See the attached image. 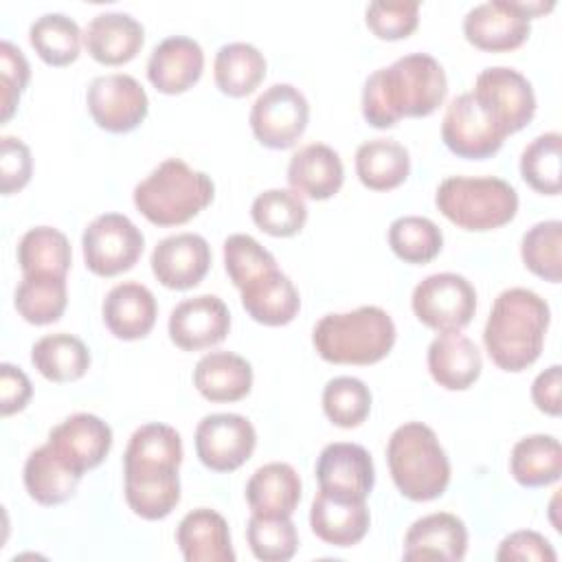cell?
<instances>
[{
  "mask_svg": "<svg viewBox=\"0 0 562 562\" xmlns=\"http://www.w3.org/2000/svg\"><path fill=\"white\" fill-rule=\"evenodd\" d=\"M182 439L167 424H143L127 441L123 454L125 501L145 520L167 518L180 503Z\"/></svg>",
  "mask_w": 562,
  "mask_h": 562,
  "instance_id": "obj_1",
  "label": "cell"
},
{
  "mask_svg": "<svg viewBox=\"0 0 562 562\" xmlns=\"http://www.w3.org/2000/svg\"><path fill=\"white\" fill-rule=\"evenodd\" d=\"M448 79L441 64L428 53H408L386 68L371 72L362 88V116L386 130L402 119L428 116L446 99Z\"/></svg>",
  "mask_w": 562,
  "mask_h": 562,
  "instance_id": "obj_2",
  "label": "cell"
},
{
  "mask_svg": "<svg viewBox=\"0 0 562 562\" xmlns=\"http://www.w3.org/2000/svg\"><path fill=\"white\" fill-rule=\"evenodd\" d=\"M549 318L547 301L533 290H503L494 299L483 329L485 351L492 362L512 373L531 367L542 353Z\"/></svg>",
  "mask_w": 562,
  "mask_h": 562,
  "instance_id": "obj_3",
  "label": "cell"
},
{
  "mask_svg": "<svg viewBox=\"0 0 562 562\" xmlns=\"http://www.w3.org/2000/svg\"><path fill=\"white\" fill-rule=\"evenodd\" d=\"M316 353L331 364H373L395 345V323L378 305L325 314L312 331Z\"/></svg>",
  "mask_w": 562,
  "mask_h": 562,
  "instance_id": "obj_4",
  "label": "cell"
},
{
  "mask_svg": "<svg viewBox=\"0 0 562 562\" xmlns=\"http://www.w3.org/2000/svg\"><path fill=\"white\" fill-rule=\"evenodd\" d=\"M213 180L182 158L162 160L134 187V206L156 226H180L211 204Z\"/></svg>",
  "mask_w": 562,
  "mask_h": 562,
  "instance_id": "obj_5",
  "label": "cell"
},
{
  "mask_svg": "<svg viewBox=\"0 0 562 562\" xmlns=\"http://www.w3.org/2000/svg\"><path fill=\"white\" fill-rule=\"evenodd\" d=\"M386 461L395 487L411 501L439 498L450 483L448 454L435 430L422 422H406L393 430Z\"/></svg>",
  "mask_w": 562,
  "mask_h": 562,
  "instance_id": "obj_6",
  "label": "cell"
},
{
  "mask_svg": "<svg viewBox=\"0 0 562 562\" xmlns=\"http://www.w3.org/2000/svg\"><path fill=\"white\" fill-rule=\"evenodd\" d=\"M435 204L459 228L483 233L501 228L516 217L518 193L503 178L450 176L437 187Z\"/></svg>",
  "mask_w": 562,
  "mask_h": 562,
  "instance_id": "obj_7",
  "label": "cell"
},
{
  "mask_svg": "<svg viewBox=\"0 0 562 562\" xmlns=\"http://www.w3.org/2000/svg\"><path fill=\"white\" fill-rule=\"evenodd\" d=\"M553 9V2L487 0L472 7L463 18L465 40L490 53L514 50L531 33V18Z\"/></svg>",
  "mask_w": 562,
  "mask_h": 562,
  "instance_id": "obj_8",
  "label": "cell"
},
{
  "mask_svg": "<svg viewBox=\"0 0 562 562\" xmlns=\"http://www.w3.org/2000/svg\"><path fill=\"white\" fill-rule=\"evenodd\" d=\"M419 323L435 331H461L476 312L474 285L457 272H437L422 279L411 296Z\"/></svg>",
  "mask_w": 562,
  "mask_h": 562,
  "instance_id": "obj_9",
  "label": "cell"
},
{
  "mask_svg": "<svg viewBox=\"0 0 562 562\" xmlns=\"http://www.w3.org/2000/svg\"><path fill=\"white\" fill-rule=\"evenodd\" d=\"M145 237L123 213L97 215L81 235L86 268L97 277H116L134 268L143 255Z\"/></svg>",
  "mask_w": 562,
  "mask_h": 562,
  "instance_id": "obj_10",
  "label": "cell"
},
{
  "mask_svg": "<svg viewBox=\"0 0 562 562\" xmlns=\"http://www.w3.org/2000/svg\"><path fill=\"white\" fill-rule=\"evenodd\" d=\"M310 103L292 83H272L250 108V130L270 149L292 147L305 132Z\"/></svg>",
  "mask_w": 562,
  "mask_h": 562,
  "instance_id": "obj_11",
  "label": "cell"
},
{
  "mask_svg": "<svg viewBox=\"0 0 562 562\" xmlns=\"http://www.w3.org/2000/svg\"><path fill=\"white\" fill-rule=\"evenodd\" d=\"M472 94L505 134L520 132L536 114L533 88L516 68L490 66L481 70Z\"/></svg>",
  "mask_w": 562,
  "mask_h": 562,
  "instance_id": "obj_12",
  "label": "cell"
},
{
  "mask_svg": "<svg viewBox=\"0 0 562 562\" xmlns=\"http://www.w3.org/2000/svg\"><path fill=\"white\" fill-rule=\"evenodd\" d=\"M86 103L94 123L112 134L136 130L149 112L145 88L125 72L94 77L86 90Z\"/></svg>",
  "mask_w": 562,
  "mask_h": 562,
  "instance_id": "obj_13",
  "label": "cell"
},
{
  "mask_svg": "<svg viewBox=\"0 0 562 562\" xmlns=\"http://www.w3.org/2000/svg\"><path fill=\"white\" fill-rule=\"evenodd\" d=\"M505 136L472 92H463L448 103L441 121V138L454 156L468 160L490 158L503 147Z\"/></svg>",
  "mask_w": 562,
  "mask_h": 562,
  "instance_id": "obj_14",
  "label": "cell"
},
{
  "mask_svg": "<svg viewBox=\"0 0 562 562\" xmlns=\"http://www.w3.org/2000/svg\"><path fill=\"white\" fill-rule=\"evenodd\" d=\"M257 446L255 426L237 413H211L195 428V454L213 472L244 465Z\"/></svg>",
  "mask_w": 562,
  "mask_h": 562,
  "instance_id": "obj_15",
  "label": "cell"
},
{
  "mask_svg": "<svg viewBox=\"0 0 562 562\" xmlns=\"http://www.w3.org/2000/svg\"><path fill=\"white\" fill-rule=\"evenodd\" d=\"M169 338L182 351H200L222 342L231 329V312L215 294L180 301L169 314Z\"/></svg>",
  "mask_w": 562,
  "mask_h": 562,
  "instance_id": "obj_16",
  "label": "cell"
},
{
  "mask_svg": "<svg viewBox=\"0 0 562 562\" xmlns=\"http://www.w3.org/2000/svg\"><path fill=\"white\" fill-rule=\"evenodd\" d=\"M55 454L77 474L101 465L112 448V428L92 413H75L48 432Z\"/></svg>",
  "mask_w": 562,
  "mask_h": 562,
  "instance_id": "obj_17",
  "label": "cell"
},
{
  "mask_svg": "<svg viewBox=\"0 0 562 562\" xmlns=\"http://www.w3.org/2000/svg\"><path fill=\"white\" fill-rule=\"evenodd\" d=\"M369 522L367 498L318 487L310 509V527L323 542L342 549L353 547L367 536Z\"/></svg>",
  "mask_w": 562,
  "mask_h": 562,
  "instance_id": "obj_18",
  "label": "cell"
},
{
  "mask_svg": "<svg viewBox=\"0 0 562 562\" xmlns=\"http://www.w3.org/2000/svg\"><path fill=\"white\" fill-rule=\"evenodd\" d=\"M151 272L169 290L195 288L209 272L211 246L198 233H178L160 239L151 252Z\"/></svg>",
  "mask_w": 562,
  "mask_h": 562,
  "instance_id": "obj_19",
  "label": "cell"
},
{
  "mask_svg": "<svg viewBox=\"0 0 562 562\" xmlns=\"http://www.w3.org/2000/svg\"><path fill=\"white\" fill-rule=\"evenodd\" d=\"M468 551V529L461 518L448 512H435L417 518L404 536V560H443L459 562Z\"/></svg>",
  "mask_w": 562,
  "mask_h": 562,
  "instance_id": "obj_20",
  "label": "cell"
},
{
  "mask_svg": "<svg viewBox=\"0 0 562 562\" xmlns=\"http://www.w3.org/2000/svg\"><path fill=\"white\" fill-rule=\"evenodd\" d=\"M204 70L202 46L187 35L158 42L147 61V79L162 94H182L198 83Z\"/></svg>",
  "mask_w": 562,
  "mask_h": 562,
  "instance_id": "obj_21",
  "label": "cell"
},
{
  "mask_svg": "<svg viewBox=\"0 0 562 562\" xmlns=\"http://www.w3.org/2000/svg\"><path fill=\"white\" fill-rule=\"evenodd\" d=\"M145 42L143 24L123 11L97 13L86 31L83 46L90 57L105 66H121L132 61Z\"/></svg>",
  "mask_w": 562,
  "mask_h": 562,
  "instance_id": "obj_22",
  "label": "cell"
},
{
  "mask_svg": "<svg viewBox=\"0 0 562 562\" xmlns=\"http://www.w3.org/2000/svg\"><path fill=\"white\" fill-rule=\"evenodd\" d=\"M316 479L321 490H334L367 498L375 483L373 459L358 443H329L318 454Z\"/></svg>",
  "mask_w": 562,
  "mask_h": 562,
  "instance_id": "obj_23",
  "label": "cell"
},
{
  "mask_svg": "<svg viewBox=\"0 0 562 562\" xmlns=\"http://www.w3.org/2000/svg\"><path fill=\"white\" fill-rule=\"evenodd\" d=\"M103 323L112 336L121 340L145 338L158 314L156 299L151 290L136 281H125L114 285L101 305Z\"/></svg>",
  "mask_w": 562,
  "mask_h": 562,
  "instance_id": "obj_24",
  "label": "cell"
},
{
  "mask_svg": "<svg viewBox=\"0 0 562 562\" xmlns=\"http://www.w3.org/2000/svg\"><path fill=\"white\" fill-rule=\"evenodd\" d=\"M345 180V167L329 145L310 143L292 154L288 165L290 187L310 200H327L336 195Z\"/></svg>",
  "mask_w": 562,
  "mask_h": 562,
  "instance_id": "obj_25",
  "label": "cell"
},
{
  "mask_svg": "<svg viewBox=\"0 0 562 562\" xmlns=\"http://www.w3.org/2000/svg\"><path fill=\"white\" fill-rule=\"evenodd\" d=\"M426 362L432 380L448 391L470 389L483 369L481 351L461 331L439 334L428 345Z\"/></svg>",
  "mask_w": 562,
  "mask_h": 562,
  "instance_id": "obj_26",
  "label": "cell"
},
{
  "mask_svg": "<svg viewBox=\"0 0 562 562\" xmlns=\"http://www.w3.org/2000/svg\"><path fill=\"white\" fill-rule=\"evenodd\" d=\"M176 542L187 562H233L235 560L228 522L222 514L209 507H198L180 520L176 529Z\"/></svg>",
  "mask_w": 562,
  "mask_h": 562,
  "instance_id": "obj_27",
  "label": "cell"
},
{
  "mask_svg": "<svg viewBox=\"0 0 562 562\" xmlns=\"http://www.w3.org/2000/svg\"><path fill=\"white\" fill-rule=\"evenodd\" d=\"M241 305L248 316L261 325L279 327L294 321L301 310V296L288 274L279 268L261 274L241 290Z\"/></svg>",
  "mask_w": 562,
  "mask_h": 562,
  "instance_id": "obj_28",
  "label": "cell"
},
{
  "mask_svg": "<svg viewBox=\"0 0 562 562\" xmlns=\"http://www.w3.org/2000/svg\"><path fill=\"white\" fill-rule=\"evenodd\" d=\"M193 384L209 402H237L252 389V367L233 351H211L198 360Z\"/></svg>",
  "mask_w": 562,
  "mask_h": 562,
  "instance_id": "obj_29",
  "label": "cell"
},
{
  "mask_svg": "<svg viewBox=\"0 0 562 562\" xmlns=\"http://www.w3.org/2000/svg\"><path fill=\"white\" fill-rule=\"evenodd\" d=\"M246 501L252 514L292 516L301 501V479L290 463H266L248 479Z\"/></svg>",
  "mask_w": 562,
  "mask_h": 562,
  "instance_id": "obj_30",
  "label": "cell"
},
{
  "mask_svg": "<svg viewBox=\"0 0 562 562\" xmlns=\"http://www.w3.org/2000/svg\"><path fill=\"white\" fill-rule=\"evenodd\" d=\"M81 474L68 468L55 450L44 443L35 448L24 463V487L29 496L46 507L70 501L77 492Z\"/></svg>",
  "mask_w": 562,
  "mask_h": 562,
  "instance_id": "obj_31",
  "label": "cell"
},
{
  "mask_svg": "<svg viewBox=\"0 0 562 562\" xmlns=\"http://www.w3.org/2000/svg\"><path fill=\"white\" fill-rule=\"evenodd\" d=\"M356 173L371 191H391L411 173V156L393 138H373L356 149Z\"/></svg>",
  "mask_w": 562,
  "mask_h": 562,
  "instance_id": "obj_32",
  "label": "cell"
},
{
  "mask_svg": "<svg viewBox=\"0 0 562 562\" xmlns=\"http://www.w3.org/2000/svg\"><path fill=\"white\" fill-rule=\"evenodd\" d=\"M509 472L522 487L555 483L562 474V448L553 435H529L516 441L509 457Z\"/></svg>",
  "mask_w": 562,
  "mask_h": 562,
  "instance_id": "obj_33",
  "label": "cell"
},
{
  "mask_svg": "<svg viewBox=\"0 0 562 562\" xmlns=\"http://www.w3.org/2000/svg\"><path fill=\"white\" fill-rule=\"evenodd\" d=\"M90 351L81 338L57 331L42 336L31 349L33 367L50 382H75L90 369Z\"/></svg>",
  "mask_w": 562,
  "mask_h": 562,
  "instance_id": "obj_34",
  "label": "cell"
},
{
  "mask_svg": "<svg viewBox=\"0 0 562 562\" xmlns=\"http://www.w3.org/2000/svg\"><path fill=\"white\" fill-rule=\"evenodd\" d=\"M213 77L224 94L246 97L263 81L266 57L248 42L224 44L215 53Z\"/></svg>",
  "mask_w": 562,
  "mask_h": 562,
  "instance_id": "obj_35",
  "label": "cell"
},
{
  "mask_svg": "<svg viewBox=\"0 0 562 562\" xmlns=\"http://www.w3.org/2000/svg\"><path fill=\"white\" fill-rule=\"evenodd\" d=\"M66 303V277L57 274H24L13 296L18 314L31 325H48L59 321Z\"/></svg>",
  "mask_w": 562,
  "mask_h": 562,
  "instance_id": "obj_36",
  "label": "cell"
},
{
  "mask_svg": "<svg viewBox=\"0 0 562 562\" xmlns=\"http://www.w3.org/2000/svg\"><path fill=\"white\" fill-rule=\"evenodd\" d=\"M72 261L68 237L53 226L29 228L18 241V263L22 274L66 277Z\"/></svg>",
  "mask_w": 562,
  "mask_h": 562,
  "instance_id": "obj_37",
  "label": "cell"
},
{
  "mask_svg": "<svg viewBox=\"0 0 562 562\" xmlns=\"http://www.w3.org/2000/svg\"><path fill=\"white\" fill-rule=\"evenodd\" d=\"M83 33L64 13H44L29 26V42L48 66H68L79 57Z\"/></svg>",
  "mask_w": 562,
  "mask_h": 562,
  "instance_id": "obj_38",
  "label": "cell"
},
{
  "mask_svg": "<svg viewBox=\"0 0 562 562\" xmlns=\"http://www.w3.org/2000/svg\"><path fill=\"white\" fill-rule=\"evenodd\" d=\"M252 222L272 237H292L307 222L305 200L294 189H268L252 200Z\"/></svg>",
  "mask_w": 562,
  "mask_h": 562,
  "instance_id": "obj_39",
  "label": "cell"
},
{
  "mask_svg": "<svg viewBox=\"0 0 562 562\" xmlns=\"http://www.w3.org/2000/svg\"><path fill=\"white\" fill-rule=\"evenodd\" d=\"M389 246L406 263H428L443 246L441 228L422 215H402L389 226Z\"/></svg>",
  "mask_w": 562,
  "mask_h": 562,
  "instance_id": "obj_40",
  "label": "cell"
},
{
  "mask_svg": "<svg viewBox=\"0 0 562 562\" xmlns=\"http://www.w3.org/2000/svg\"><path fill=\"white\" fill-rule=\"evenodd\" d=\"M560 147H562V136L558 132H544L536 136L520 154L522 180L542 195L560 193V187H562Z\"/></svg>",
  "mask_w": 562,
  "mask_h": 562,
  "instance_id": "obj_41",
  "label": "cell"
},
{
  "mask_svg": "<svg viewBox=\"0 0 562 562\" xmlns=\"http://www.w3.org/2000/svg\"><path fill=\"white\" fill-rule=\"evenodd\" d=\"M562 222L560 220H547L533 224L520 241V257L527 270H531L536 277L558 283L562 277Z\"/></svg>",
  "mask_w": 562,
  "mask_h": 562,
  "instance_id": "obj_42",
  "label": "cell"
},
{
  "mask_svg": "<svg viewBox=\"0 0 562 562\" xmlns=\"http://www.w3.org/2000/svg\"><path fill=\"white\" fill-rule=\"evenodd\" d=\"M246 540L257 560L285 562L299 549V533L290 516L252 514L246 527Z\"/></svg>",
  "mask_w": 562,
  "mask_h": 562,
  "instance_id": "obj_43",
  "label": "cell"
},
{
  "mask_svg": "<svg viewBox=\"0 0 562 562\" xmlns=\"http://www.w3.org/2000/svg\"><path fill=\"white\" fill-rule=\"evenodd\" d=\"M323 411L338 428L360 426L371 411L369 386L351 375H338L323 389Z\"/></svg>",
  "mask_w": 562,
  "mask_h": 562,
  "instance_id": "obj_44",
  "label": "cell"
},
{
  "mask_svg": "<svg viewBox=\"0 0 562 562\" xmlns=\"http://www.w3.org/2000/svg\"><path fill=\"white\" fill-rule=\"evenodd\" d=\"M224 268L235 288H244L261 274L277 268L270 250H266L255 237L235 233L224 241Z\"/></svg>",
  "mask_w": 562,
  "mask_h": 562,
  "instance_id": "obj_45",
  "label": "cell"
},
{
  "mask_svg": "<svg viewBox=\"0 0 562 562\" xmlns=\"http://www.w3.org/2000/svg\"><path fill=\"white\" fill-rule=\"evenodd\" d=\"M367 26L380 40L408 37L419 22V2H371L364 11Z\"/></svg>",
  "mask_w": 562,
  "mask_h": 562,
  "instance_id": "obj_46",
  "label": "cell"
},
{
  "mask_svg": "<svg viewBox=\"0 0 562 562\" xmlns=\"http://www.w3.org/2000/svg\"><path fill=\"white\" fill-rule=\"evenodd\" d=\"M0 75H2V121H9L18 108L22 90L29 83L31 66L24 53L7 40L0 44Z\"/></svg>",
  "mask_w": 562,
  "mask_h": 562,
  "instance_id": "obj_47",
  "label": "cell"
},
{
  "mask_svg": "<svg viewBox=\"0 0 562 562\" xmlns=\"http://www.w3.org/2000/svg\"><path fill=\"white\" fill-rule=\"evenodd\" d=\"M33 173V158L26 143L15 136H2L0 143V189L11 195L24 189Z\"/></svg>",
  "mask_w": 562,
  "mask_h": 562,
  "instance_id": "obj_48",
  "label": "cell"
},
{
  "mask_svg": "<svg viewBox=\"0 0 562 562\" xmlns=\"http://www.w3.org/2000/svg\"><path fill=\"white\" fill-rule=\"evenodd\" d=\"M555 551L551 547V542L531 529H522V531H514L509 536H505L498 544L496 551V560L501 562H512V560H520V562H555Z\"/></svg>",
  "mask_w": 562,
  "mask_h": 562,
  "instance_id": "obj_49",
  "label": "cell"
},
{
  "mask_svg": "<svg viewBox=\"0 0 562 562\" xmlns=\"http://www.w3.org/2000/svg\"><path fill=\"white\" fill-rule=\"evenodd\" d=\"M33 395V386L29 375L9 362L0 364V408L2 415L9 417L13 413H20L26 408L29 400Z\"/></svg>",
  "mask_w": 562,
  "mask_h": 562,
  "instance_id": "obj_50",
  "label": "cell"
},
{
  "mask_svg": "<svg viewBox=\"0 0 562 562\" xmlns=\"http://www.w3.org/2000/svg\"><path fill=\"white\" fill-rule=\"evenodd\" d=\"M560 384H562V371L560 364H551L531 384V400L538 406V411L547 415H560Z\"/></svg>",
  "mask_w": 562,
  "mask_h": 562,
  "instance_id": "obj_51",
  "label": "cell"
}]
</instances>
